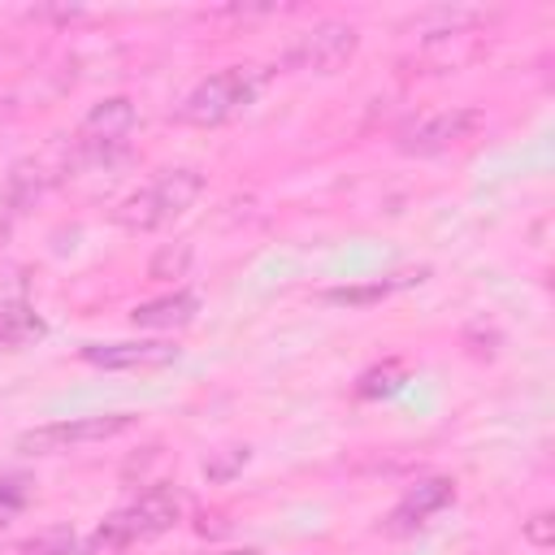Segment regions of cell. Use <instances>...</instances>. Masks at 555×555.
Wrapping results in <instances>:
<instances>
[{
	"label": "cell",
	"mask_w": 555,
	"mask_h": 555,
	"mask_svg": "<svg viewBox=\"0 0 555 555\" xmlns=\"http://www.w3.org/2000/svg\"><path fill=\"white\" fill-rule=\"evenodd\" d=\"M481 22V9H473V4H425V9H416L408 22H403V35H412V39H451V35H464L468 26H477Z\"/></svg>",
	"instance_id": "9"
},
{
	"label": "cell",
	"mask_w": 555,
	"mask_h": 555,
	"mask_svg": "<svg viewBox=\"0 0 555 555\" xmlns=\"http://www.w3.org/2000/svg\"><path fill=\"white\" fill-rule=\"evenodd\" d=\"M43 555H82V551H74V546H56V551H43Z\"/></svg>",
	"instance_id": "18"
},
{
	"label": "cell",
	"mask_w": 555,
	"mask_h": 555,
	"mask_svg": "<svg viewBox=\"0 0 555 555\" xmlns=\"http://www.w3.org/2000/svg\"><path fill=\"white\" fill-rule=\"evenodd\" d=\"M191 243H165L156 256H152V264H147V273L156 278V282H173V278H182L186 269H191Z\"/></svg>",
	"instance_id": "12"
},
{
	"label": "cell",
	"mask_w": 555,
	"mask_h": 555,
	"mask_svg": "<svg viewBox=\"0 0 555 555\" xmlns=\"http://www.w3.org/2000/svg\"><path fill=\"white\" fill-rule=\"evenodd\" d=\"M130 126H134V100L130 95H108V100L91 104V113L82 117V139L87 143H117Z\"/></svg>",
	"instance_id": "10"
},
{
	"label": "cell",
	"mask_w": 555,
	"mask_h": 555,
	"mask_svg": "<svg viewBox=\"0 0 555 555\" xmlns=\"http://www.w3.org/2000/svg\"><path fill=\"white\" fill-rule=\"evenodd\" d=\"M520 533H525V542H533V546H551V542H555V520H551V512H533V516L520 525Z\"/></svg>",
	"instance_id": "15"
},
{
	"label": "cell",
	"mask_w": 555,
	"mask_h": 555,
	"mask_svg": "<svg viewBox=\"0 0 555 555\" xmlns=\"http://www.w3.org/2000/svg\"><path fill=\"white\" fill-rule=\"evenodd\" d=\"M82 360L100 369H160L178 360V347L165 338H139V343H91L82 347Z\"/></svg>",
	"instance_id": "7"
},
{
	"label": "cell",
	"mask_w": 555,
	"mask_h": 555,
	"mask_svg": "<svg viewBox=\"0 0 555 555\" xmlns=\"http://www.w3.org/2000/svg\"><path fill=\"white\" fill-rule=\"evenodd\" d=\"M260 82H264V69H256V65H230V69L204 78L178 104V121H186V126H217V121L234 117L238 108H247L256 100Z\"/></svg>",
	"instance_id": "2"
},
{
	"label": "cell",
	"mask_w": 555,
	"mask_h": 555,
	"mask_svg": "<svg viewBox=\"0 0 555 555\" xmlns=\"http://www.w3.org/2000/svg\"><path fill=\"white\" fill-rule=\"evenodd\" d=\"M247 464V447H230V455H221V460H212V464H204V473L212 477V481H225L230 473H238Z\"/></svg>",
	"instance_id": "16"
},
{
	"label": "cell",
	"mask_w": 555,
	"mask_h": 555,
	"mask_svg": "<svg viewBox=\"0 0 555 555\" xmlns=\"http://www.w3.org/2000/svg\"><path fill=\"white\" fill-rule=\"evenodd\" d=\"M481 126H486V113L481 108L451 104V108H438V113H425V117L408 121L399 130V147L412 152V156H434V152H447V147L473 139Z\"/></svg>",
	"instance_id": "6"
},
{
	"label": "cell",
	"mask_w": 555,
	"mask_h": 555,
	"mask_svg": "<svg viewBox=\"0 0 555 555\" xmlns=\"http://www.w3.org/2000/svg\"><path fill=\"white\" fill-rule=\"evenodd\" d=\"M199 191H204V173L199 169H165V173H156L143 191H134V195H126L121 204H117V221L126 225V230H160V225H169L173 217H182L195 199H199Z\"/></svg>",
	"instance_id": "1"
},
{
	"label": "cell",
	"mask_w": 555,
	"mask_h": 555,
	"mask_svg": "<svg viewBox=\"0 0 555 555\" xmlns=\"http://www.w3.org/2000/svg\"><path fill=\"white\" fill-rule=\"evenodd\" d=\"M403 282H412V278H399V282H382V286H343V291H330V299L334 304H369V299H382V295H390L395 286H403Z\"/></svg>",
	"instance_id": "13"
},
{
	"label": "cell",
	"mask_w": 555,
	"mask_h": 555,
	"mask_svg": "<svg viewBox=\"0 0 555 555\" xmlns=\"http://www.w3.org/2000/svg\"><path fill=\"white\" fill-rule=\"evenodd\" d=\"M360 48V30L351 22H338V17H325L308 30H299L286 48V65L291 69H312V74H334L343 69Z\"/></svg>",
	"instance_id": "5"
},
{
	"label": "cell",
	"mask_w": 555,
	"mask_h": 555,
	"mask_svg": "<svg viewBox=\"0 0 555 555\" xmlns=\"http://www.w3.org/2000/svg\"><path fill=\"white\" fill-rule=\"evenodd\" d=\"M455 499V481L451 477H429V481H416L403 499H399V507L390 512V520H386V529L390 533H412V529H421L429 516H438L447 503Z\"/></svg>",
	"instance_id": "8"
},
{
	"label": "cell",
	"mask_w": 555,
	"mask_h": 555,
	"mask_svg": "<svg viewBox=\"0 0 555 555\" xmlns=\"http://www.w3.org/2000/svg\"><path fill=\"white\" fill-rule=\"evenodd\" d=\"M195 308H199L195 295L173 291V295H160V299L139 304L130 317H134V325H147V330H178V325H186L195 317Z\"/></svg>",
	"instance_id": "11"
},
{
	"label": "cell",
	"mask_w": 555,
	"mask_h": 555,
	"mask_svg": "<svg viewBox=\"0 0 555 555\" xmlns=\"http://www.w3.org/2000/svg\"><path fill=\"white\" fill-rule=\"evenodd\" d=\"M395 386H399V369L395 364H382V369L360 377V395H390Z\"/></svg>",
	"instance_id": "14"
},
{
	"label": "cell",
	"mask_w": 555,
	"mask_h": 555,
	"mask_svg": "<svg viewBox=\"0 0 555 555\" xmlns=\"http://www.w3.org/2000/svg\"><path fill=\"white\" fill-rule=\"evenodd\" d=\"M178 520H182V499H178L173 490H165V486H152V490H143L130 507L113 512V516L95 529V546L117 551V546H130V542L156 538V533L173 529Z\"/></svg>",
	"instance_id": "3"
},
{
	"label": "cell",
	"mask_w": 555,
	"mask_h": 555,
	"mask_svg": "<svg viewBox=\"0 0 555 555\" xmlns=\"http://www.w3.org/2000/svg\"><path fill=\"white\" fill-rule=\"evenodd\" d=\"M134 429L130 412H104V416H74V421H52L39 429H26L17 438V451L26 455H61V451H78L91 442H108L117 434Z\"/></svg>",
	"instance_id": "4"
},
{
	"label": "cell",
	"mask_w": 555,
	"mask_h": 555,
	"mask_svg": "<svg viewBox=\"0 0 555 555\" xmlns=\"http://www.w3.org/2000/svg\"><path fill=\"white\" fill-rule=\"evenodd\" d=\"M217 555H260L256 546H230V551H217Z\"/></svg>",
	"instance_id": "17"
}]
</instances>
